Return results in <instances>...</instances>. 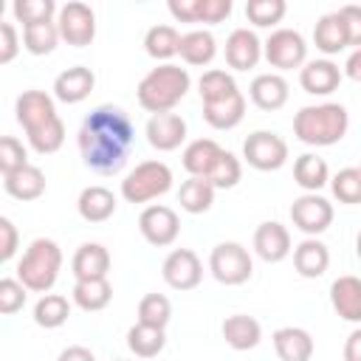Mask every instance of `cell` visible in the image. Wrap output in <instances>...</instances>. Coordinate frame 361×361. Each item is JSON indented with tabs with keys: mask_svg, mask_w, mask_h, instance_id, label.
Masks as SVG:
<instances>
[{
	"mask_svg": "<svg viewBox=\"0 0 361 361\" xmlns=\"http://www.w3.org/2000/svg\"><path fill=\"white\" fill-rule=\"evenodd\" d=\"M76 144L87 169L96 175H118L135 144V127L121 107L99 104L85 116Z\"/></svg>",
	"mask_w": 361,
	"mask_h": 361,
	"instance_id": "obj_1",
	"label": "cell"
},
{
	"mask_svg": "<svg viewBox=\"0 0 361 361\" xmlns=\"http://www.w3.org/2000/svg\"><path fill=\"white\" fill-rule=\"evenodd\" d=\"M14 113L34 152L51 155L65 144V121L45 90H23L14 102Z\"/></svg>",
	"mask_w": 361,
	"mask_h": 361,
	"instance_id": "obj_2",
	"label": "cell"
},
{
	"mask_svg": "<svg viewBox=\"0 0 361 361\" xmlns=\"http://www.w3.org/2000/svg\"><path fill=\"white\" fill-rule=\"evenodd\" d=\"M350 113L338 102L307 104L293 116V135L307 147H333L347 135Z\"/></svg>",
	"mask_w": 361,
	"mask_h": 361,
	"instance_id": "obj_3",
	"label": "cell"
},
{
	"mask_svg": "<svg viewBox=\"0 0 361 361\" xmlns=\"http://www.w3.org/2000/svg\"><path fill=\"white\" fill-rule=\"evenodd\" d=\"M192 87V76L186 68L175 65V62H166V65H158L152 68L135 87V96H138V104L158 116V113H172L175 104H180V99L189 93Z\"/></svg>",
	"mask_w": 361,
	"mask_h": 361,
	"instance_id": "obj_4",
	"label": "cell"
},
{
	"mask_svg": "<svg viewBox=\"0 0 361 361\" xmlns=\"http://www.w3.org/2000/svg\"><path fill=\"white\" fill-rule=\"evenodd\" d=\"M62 271V248L48 240L37 237L25 248V254L17 262V279L31 290V293H51Z\"/></svg>",
	"mask_w": 361,
	"mask_h": 361,
	"instance_id": "obj_5",
	"label": "cell"
},
{
	"mask_svg": "<svg viewBox=\"0 0 361 361\" xmlns=\"http://www.w3.org/2000/svg\"><path fill=\"white\" fill-rule=\"evenodd\" d=\"M172 169L164 161H141L121 180V197L127 203H149L172 189Z\"/></svg>",
	"mask_w": 361,
	"mask_h": 361,
	"instance_id": "obj_6",
	"label": "cell"
},
{
	"mask_svg": "<svg viewBox=\"0 0 361 361\" xmlns=\"http://www.w3.org/2000/svg\"><path fill=\"white\" fill-rule=\"evenodd\" d=\"M209 271L220 285H243L254 274L251 254L243 243H217L209 254Z\"/></svg>",
	"mask_w": 361,
	"mask_h": 361,
	"instance_id": "obj_7",
	"label": "cell"
},
{
	"mask_svg": "<svg viewBox=\"0 0 361 361\" xmlns=\"http://www.w3.org/2000/svg\"><path fill=\"white\" fill-rule=\"evenodd\" d=\"M243 158L259 172H276L288 161V141L274 130H254L243 141Z\"/></svg>",
	"mask_w": 361,
	"mask_h": 361,
	"instance_id": "obj_8",
	"label": "cell"
},
{
	"mask_svg": "<svg viewBox=\"0 0 361 361\" xmlns=\"http://www.w3.org/2000/svg\"><path fill=\"white\" fill-rule=\"evenodd\" d=\"M262 56L276 71H293V68L302 71V65L307 62V42L293 28H276L262 42Z\"/></svg>",
	"mask_w": 361,
	"mask_h": 361,
	"instance_id": "obj_9",
	"label": "cell"
},
{
	"mask_svg": "<svg viewBox=\"0 0 361 361\" xmlns=\"http://www.w3.org/2000/svg\"><path fill=\"white\" fill-rule=\"evenodd\" d=\"M56 28H59V37L73 45V48H85L93 42L96 37V14L87 3H79V0H71L65 6H59V14H56Z\"/></svg>",
	"mask_w": 361,
	"mask_h": 361,
	"instance_id": "obj_10",
	"label": "cell"
},
{
	"mask_svg": "<svg viewBox=\"0 0 361 361\" xmlns=\"http://www.w3.org/2000/svg\"><path fill=\"white\" fill-rule=\"evenodd\" d=\"M290 220L302 234L319 237L333 223V203L319 192H305L290 203Z\"/></svg>",
	"mask_w": 361,
	"mask_h": 361,
	"instance_id": "obj_11",
	"label": "cell"
},
{
	"mask_svg": "<svg viewBox=\"0 0 361 361\" xmlns=\"http://www.w3.org/2000/svg\"><path fill=\"white\" fill-rule=\"evenodd\" d=\"M138 231L141 237L155 245V248H166L178 240L180 234V220L175 214V209L164 206V203H152L138 214Z\"/></svg>",
	"mask_w": 361,
	"mask_h": 361,
	"instance_id": "obj_12",
	"label": "cell"
},
{
	"mask_svg": "<svg viewBox=\"0 0 361 361\" xmlns=\"http://www.w3.org/2000/svg\"><path fill=\"white\" fill-rule=\"evenodd\" d=\"M161 276L172 290H192L203 279V262L192 248H175L166 254Z\"/></svg>",
	"mask_w": 361,
	"mask_h": 361,
	"instance_id": "obj_13",
	"label": "cell"
},
{
	"mask_svg": "<svg viewBox=\"0 0 361 361\" xmlns=\"http://www.w3.org/2000/svg\"><path fill=\"white\" fill-rule=\"evenodd\" d=\"M169 14L178 20V23H206V25H214V23H223L234 3L231 0H169L166 3Z\"/></svg>",
	"mask_w": 361,
	"mask_h": 361,
	"instance_id": "obj_14",
	"label": "cell"
},
{
	"mask_svg": "<svg viewBox=\"0 0 361 361\" xmlns=\"http://www.w3.org/2000/svg\"><path fill=\"white\" fill-rule=\"evenodd\" d=\"M144 135H147L152 149L172 152L186 141V121L178 113H158V116H149Z\"/></svg>",
	"mask_w": 361,
	"mask_h": 361,
	"instance_id": "obj_15",
	"label": "cell"
},
{
	"mask_svg": "<svg viewBox=\"0 0 361 361\" xmlns=\"http://www.w3.org/2000/svg\"><path fill=\"white\" fill-rule=\"evenodd\" d=\"M341 79H344V71L333 59H310L299 71V85L310 96H330L333 90H338Z\"/></svg>",
	"mask_w": 361,
	"mask_h": 361,
	"instance_id": "obj_16",
	"label": "cell"
},
{
	"mask_svg": "<svg viewBox=\"0 0 361 361\" xmlns=\"http://www.w3.org/2000/svg\"><path fill=\"white\" fill-rule=\"evenodd\" d=\"M262 59V39L251 28H234L226 39V62L234 71H251Z\"/></svg>",
	"mask_w": 361,
	"mask_h": 361,
	"instance_id": "obj_17",
	"label": "cell"
},
{
	"mask_svg": "<svg viewBox=\"0 0 361 361\" xmlns=\"http://www.w3.org/2000/svg\"><path fill=\"white\" fill-rule=\"evenodd\" d=\"M223 147L214 141V138H195L186 144L183 155H180V164L183 169L189 172V178H212V172L217 169L220 158H223Z\"/></svg>",
	"mask_w": 361,
	"mask_h": 361,
	"instance_id": "obj_18",
	"label": "cell"
},
{
	"mask_svg": "<svg viewBox=\"0 0 361 361\" xmlns=\"http://www.w3.org/2000/svg\"><path fill=\"white\" fill-rule=\"evenodd\" d=\"M93 87H96V73L85 65H73L54 79V99H59L62 104H79L93 93Z\"/></svg>",
	"mask_w": 361,
	"mask_h": 361,
	"instance_id": "obj_19",
	"label": "cell"
},
{
	"mask_svg": "<svg viewBox=\"0 0 361 361\" xmlns=\"http://www.w3.org/2000/svg\"><path fill=\"white\" fill-rule=\"evenodd\" d=\"M248 96L251 102L265 110V113H276L288 104V96H290V87H288V79L282 73H259L251 79L248 85Z\"/></svg>",
	"mask_w": 361,
	"mask_h": 361,
	"instance_id": "obj_20",
	"label": "cell"
},
{
	"mask_svg": "<svg viewBox=\"0 0 361 361\" xmlns=\"http://www.w3.org/2000/svg\"><path fill=\"white\" fill-rule=\"evenodd\" d=\"M290 231L276 223V220H265L257 226L254 231V254L265 262H282L290 254Z\"/></svg>",
	"mask_w": 361,
	"mask_h": 361,
	"instance_id": "obj_21",
	"label": "cell"
},
{
	"mask_svg": "<svg viewBox=\"0 0 361 361\" xmlns=\"http://www.w3.org/2000/svg\"><path fill=\"white\" fill-rule=\"evenodd\" d=\"M330 305L338 319L361 324V279L358 276H338L330 285Z\"/></svg>",
	"mask_w": 361,
	"mask_h": 361,
	"instance_id": "obj_22",
	"label": "cell"
},
{
	"mask_svg": "<svg viewBox=\"0 0 361 361\" xmlns=\"http://www.w3.org/2000/svg\"><path fill=\"white\" fill-rule=\"evenodd\" d=\"M71 271L76 282L82 279H107L110 271V251L102 243H82L71 259Z\"/></svg>",
	"mask_w": 361,
	"mask_h": 361,
	"instance_id": "obj_23",
	"label": "cell"
},
{
	"mask_svg": "<svg viewBox=\"0 0 361 361\" xmlns=\"http://www.w3.org/2000/svg\"><path fill=\"white\" fill-rule=\"evenodd\" d=\"M3 189L8 197L20 200V203H31V200H39L45 195V172L34 164L11 172V175H3Z\"/></svg>",
	"mask_w": 361,
	"mask_h": 361,
	"instance_id": "obj_24",
	"label": "cell"
},
{
	"mask_svg": "<svg viewBox=\"0 0 361 361\" xmlns=\"http://www.w3.org/2000/svg\"><path fill=\"white\" fill-rule=\"evenodd\" d=\"M116 195L107 189V186H85L79 192V200H76V209H79V217L85 223H104L116 214Z\"/></svg>",
	"mask_w": 361,
	"mask_h": 361,
	"instance_id": "obj_25",
	"label": "cell"
},
{
	"mask_svg": "<svg viewBox=\"0 0 361 361\" xmlns=\"http://www.w3.org/2000/svg\"><path fill=\"white\" fill-rule=\"evenodd\" d=\"M220 330H223L226 344H228L231 350H237V353L254 350V347L259 344V338H262V327H259V322H257L254 316H248V313L226 316V322H223Z\"/></svg>",
	"mask_w": 361,
	"mask_h": 361,
	"instance_id": "obj_26",
	"label": "cell"
},
{
	"mask_svg": "<svg viewBox=\"0 0 361 361\" xmlns=\"http://www.w3.org/2000/svg\"><path fill=\"white\" fill-rule=\"evenodd\" d=\"M313 45L324 54V56H333V54H341L344 48H350V39H347V25L341 20L338 11H330V14H322L316 28H313Z\"/></svg>",
	"mask_w": 361,
	"mask_h": 361,
	"instance_id": "obj_27",
	"label": "cell"
},
{
	"mask_svg": "<svg viewBox=\"0 0 361 361\" xmlns=\"http://www.w3.org/2000/svg\"><path fill=\"white\" fill-rule=\"evenodd\" d=\"M313 347V336L305 327H279L274 333V350L279 361H310Z\"/></svg>",
	"mask_w": 361,
	"mask_h": 361,
	"instance_id": "obj_28",
	"label": "cell"
},
{
	"mask_svg": "<svg viewBox=\"0 0 361 361\" xmlns=\"http://www.w3.org/2000/svg\"><path fill=\"white\" fill-rule=\"evenodd\" d=\"M327 265H330V251H327V245L322 240L307 237L293 248V268H296L299 276L316 279V276H322L327 271Z\"/></svg>",
	"mask_w": 361,
	"mask_h": 361,
	"instance_id": "obj_29",
	"label": "cell"
},
{
	"mask_svg": "<svg viewBox=\"0 0 361 361\" xmlns=\"http://www.w3.org/2000/svg\"><path fill=\"white\" fill-rule=\"evenodd\" d=\"M180 59L192 68H203L209 65L214 56H217V39L212 31L206 28H195V31H186L180 34Z\"/></svg>",
	"mask_w": 361,
	"mask_h": 361,
	"instance_id": "obj_30",
	"label": "cell"
},
{
	"mask_svg": "<svg viewBox=\"0 0 361 361\" xmlns=\"http://www.w3.org/2000/svg\"><path fill=\"white\" fill-rule=\"evenodd\" d=\"M245 116V96L237 90L220 102H209L203 104V118L209 127L214 130H234Z\"/></svg>",
	"mask_w": 361,
	"mask_h": 361,
	"instance_id": "obj_31",
	"label": "cell"
},
{
	"mask_svg": "<svg viewBox=\"0 0 361 361\" xmlns=\"http://www.w3.org/2000/svg\"><path fill=\"white\" fill-rule=\"evenodd\" d=\"M293 180L296 186H302L305 192H319L330 183V166L322 155L316 152H302L293 161Z\"/></svg>",
	"mask_w": 361,
	"mask_h": 361,
	"instance_id": "obj_32",
	"label": "cell"
},
{
	"mask_svg": "<svg viewBox=\"0 0 361 361\" xmlns=\"http://www.w3.org/2000/svg\"><path fill=\"white\" fill-rule=\"evenodd\" d=\"M144 51L155 59V62H161V65H166L178 51H180V34H178V28L175 25H152L147 34H144Z\"/></svg>",
	"mask_w": 361,
	"mask_h": 361,
	"instance_id": "obj_33",
	"label": "cell"
},
{
	"mask_svg": "<svg viewBox=\"0 0 361 361\" xmlns=\"http://www.w3.org/2000/svg\"><path fill=\"white\" fill-rule=\"evenodd\" d=\"M214 192H217V189H214L206 178H189V180H183L180 189H178V203H180V209L189 212V214H203V212L212 209Z\"/></svg>",
	"mask_w": 361,
	"mask_h": 361,
	"instance_id": "obj_34",
	"label": "cell"
},
{
	"mask_svg": "<svg viewBox=\"0 0 361 361\" xmlns=\"http://www.w3.org/2000/svg\"><path fill=\"white\" fill-rule=\"evenodd\" d=\"M113 299V285L107 279H82L73 285V305L85 313L104 310Z\"/></svg>",
	"mask_w": 361,
	"mask_h": 361,
	"instance_id": "obj_35",
	"label": "cell"
},
{
	"mask_svg": "<svg viewBox=\"0 0 361 361\" xmlns=\"http://www.w3.org/2000/svg\"><path fill=\"white\" fill-rule=\"evenodd\" d=\"M68 316H71V302L62 293H42L34 305V322L45 330L62 327L68 322Z\"/></svg>",
	"mask_w": 361,
	"mask_h": 361,
	"instance_id": "obj_36",
	"label": "cell"
},
{
	"mask_svg": "<svg viewBox=\"0 0 361 361\" xmlns=\"http://www.w3.org/2000/svg\"><path fill=\"white\" fill-rule=\"evenodd\" d=\"M166 344V336L161 327H149V324H133L127 330V347L135 358H155Z\"/></svg>",
	"mask_w": 361,
	"mask_h": 361,
	"instance_id": "obj_37",
	"label": "cell"
},
{
	"mask_svg": "<svg viewBox=\"0 0 361 361\" xmlns=\"http://www.w3.org/2000/svg\"><path fill=\"white\" fill-rule=\"evenodd\" d=\"M59 28H56V20H48V23H34V25H23V48L34 56H45L56 48L59 42Z\"/></svg>",
	"mask_w": 361,
	"mask_h": 361,
	"instance_id": "obj_38",
	"label": "cell"
},
{
	"mask_svg": "<svg viewBox=\"0 0 361 361\" xmlns=\"http://www.w3.org/2000/svg\"><path fill=\"white\" fill-rule=\"evenodd\" d=\"M197 90H200V102L209 104V102H220V99L237 93L240 87H237V82H234V76H231L228 71L212 68V71H206V73L197 79Z\"/></svg>",
	"mask_w": 361,
	"mask_h": 361,
	"instance_id": "obj_39",
	"label": "cell"
},
{
	"mask_svg": "<svg viewBox=\"0 0 361 361\" xmlns=\"http://www.w3.org/2000/svg\"><path fill=\"white\" fill-rule=\"evenodd\" d=\"M333 197L344 206H358L361 203V169L358 166H344L330 178Z\"/></svg>",
	"mask_w": 361,
	"mask_h": 361,
	"instance_id": "obj_40",
	"label": "cell"
},
{
	"mask_svg": "<svg viewBox=\"0 0 361 361\" xmlns=\"http://www.w3.org/2000/svg\"><path fill=\"white\" fill-rule=\"evenodd\" d=\"M172 319V302L164 293H147L138 302V324H149V327H166Z\"/></svg>",
	"mask_w": 361,
	"mask_h": 361,
	"instance_id": "obj_41",
	"label": "cell"
},
{
	"mask_svg": "<svg viewBox=\"0 0 361 361\" xmlns=\"http://www.w3.org/2000/svg\"><path fill=\"white\" fill-rule=\"evenodd\" d=\"M285 11H288L285 0H248L245 3V17L257 28H274L276 23H282Z\"/></svg>",
	"mask_w": 361,
	"mask_h": 361,
	"instance_id": "obj_42",
	"label": "cell"
},
{
	"mask_svg": "<svg viewBox=\"0 0 361 361\" xmlns=\"http://www.w3.org/2000/svg\"><path fill=\"white\" fill-rule=\"evenodd\" d=\"M11 14L23 25H34V23L54 20V14H59V8H56L54 0H14L11 3Z\"/></svg>",
	"mask_w": 361,
	"mask_h": 361,
	"instance_id": "obj_43",
	"label": "cell"
},
{
	"mask_svg": "<svg viewBox=\"0 0 361 361\" xmlns=\"http://www.w3.org/2000/svg\"><path fill=\"white\" fill-rule=\"evenodd\" d=\"M23 166H28V152H25L23 141L14 135H3L0 138V172L11 175Z\"/></svg>",
	"mask_w": 361,
	"mask_h": 361,
	"instance_id": "obj_44",
	"label": "cell"
},
{
	"mask_svg": "<svg viewBox=\"0 0 361 361\" xmlns=\"http://www.w3.org/2000/svg\"><path fill=\"white\" fill-rule=\"evenodd\" d=\"M240 178H243V164H240V158L234 152L226 149L223 158H220V164H217V169L212 172L209 183L214 189H234L240 183Z\"/></svg>",
	"mask_w": 361,
	"mask_h": 361,
	"instance_id": "obj_45",
	"label": "cell"
},
{
	"mask_svg": "<svg viewBox=\"0 0 361 361\" xmlns=\"http://www.w3.org/2000/svg\"><path fill=\"white\" fill-rule=\"evenodd\" d=\"M28 288L20 282V279H11V276H3L0 279V313L3 316H14L17 310H23L25 305V293Z\"/></svg>",
	"mask_w": 361,
	"mask_h": 361,
	"instance_id": "obj_46",
	"label": "cell"
},
{
	"mask_svg": "<svg viewBox=\"0 0 361 361\" xmlns=\"http://www.w3.org/2000/svg\"><path fill=\"white\" fill-rule=\"evenodd\" d=\"M20 51V34L14 23H0V65H8Z\"/></svg>",
	"mask_w": 361,
	"mask_h": 361,
	"instance_id": "obj_47",
	"label": "cell"
},
{
	"mask_svg": "<svg viewBox=\"0 0 361 361\" xmlns=\"http://www.w3.org/2000/svg\"><path fill=\"white\" fill-rule=\"evenodd\" d=\"M17 245H20V231H17V226H14L8 217H0V259L8 262V259L17 254Z\"/></svg>",
	"mask_w": 361,
	"mask_h": 361,
	"instance_id": "obj_48",
	"label": "cell"
},
{
	"mask_svg": "<svg viewBox=\"0 0 361 361\" xmlns=\"http://www.w3.org/2000/svg\"><path fill=\"white\" fill-rule=\"evenodd\" d=\"M338 14H341V20H344V25H347V39H350V45H353V48H361V6L347 3V6L338 8Z\"/></svg>",
	"mask_w": 361,
	"mask_h": 361,
	"instance_id": "obj_49",
	"label": "cell"
},
{
	"mask_svg": "<svg viewBox=\"0 0 361 361\" xmlns=\"http://www.w3.org/2000/svg\"><path fill=\"white\" fill-rule=\"evenodd\" d=\"M56 361H96V355H93L87 347H82V344H71V347H65V350L59 353Z\"/></svg>",
	"mask_w": 361,
	"mask_h": 361,
	"instance_id": "obj_50",
	"label": "cell"
},
{
	"mask_svg": "<svg viewBox=\"0 0 361 361\" xmlns=\"http://www.w3.org/2000/svg\"><path fill=\"white\" fill-rule=\"evenodd\" d=\"M344 361H361V327H355L344 341Z\"/></svg>",
	"mask_w": 361,
	"mask_h": 361,
	"instance_id": "obj_51",
	"label": "cell"
},
{
	"mask_svg": "<svg viewBox=\"0 0 361 361\" xmlns=\"http://www.w3.org/2000/svg\"><path fill=\"white\" fill-rule=\"evenodd\" d=\"M341 71H344L347 79L361 82V48H353V51H350V56H347V62H344Z\"/></svg>",
	"mask_w": 361,
	"mask_h": 361,
	"instance_id": "obj_52",
	"label": "cell"
},
{
	"mask_svg": "<svg viewBox=\"0 0 361 361\" xmlns=\"http://www.w3.org/2000/svg\"><path fill=\"white\" fill-rule=\"evenodd\" d=\"M355 254H358V259H361V231H358V237H355Z\"/></svg>",
	"mask_w": 361,
	"mask_h": 361,
	"instance_id": "obj_53",
	"label": "cell"
},
{
	"mask_svg": "<svg viewBox=\"0 0 361 361\" xmlns=\"http://www.w3.org/2000/svg\"><path fill=\"white\" fill-rule=\"evenodd\" d=\"M113 361H124V358H113Z\"/></svg>",
	"mask_w": 361,
	"mask_h": 361,
	"instance_id": "obj_54",
	"label": "cell"
},
{
	"mask_svg": "<svg viewBox=\"0 0 361 361\" xmlns=\"http://www.w3.org/2000/svg\"><path fill=\"white\" fill-rule=\"evenodd\" d=\"M358 169H361V166H358Z\"/></svg>",
	"mask_w": 361,
	"mask_h": 361,
	"instance_id": "obj_55",
	"label": "cell"
}]
</instances>
